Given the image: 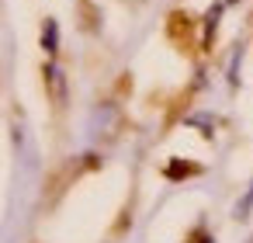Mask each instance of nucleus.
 Wrapping results in <instances>:
<instances>
[{
  "label": "nucleus",
  "instance_id": "f257e3e1",
  "mask_svg": "<svg viewBox=\"0 0 253 243\" xmlns=\"http://www.w3.org/2000/svg\"><path fill=\"white\" fill-rule=\"evenodd\" d=\"M42 42L49 52H56V42H59V32H56V21H45V32H42Z\"/></svg>",
  "mask_w": 253,
  "mask_h": 243
}]
</instances>
